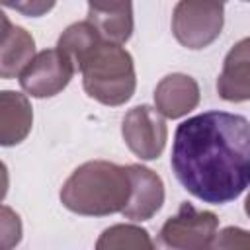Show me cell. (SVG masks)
I'll list each match as a JSON object with an SVG mask.
<instances>
[{
	"label": "cell",
	"mask_w": 250,
	"mask_h": 250,
	"mask_svg": "<svg viewBox=\"0 0 250 250\" xmlns=\"http://www.w3.org/2000/svg\"><path fill=\"white\" fill-rule=\"evenodd\" d=\"M21 238V223L20 217L8 207H2V244L4 248H12Z\"/></svg>",
	"instance_id": "18"
},
{
	"label": "cell",
	"mask_w": 250,
	"mask_h": 250,
	"mask_svg": "<svg viewBox=\"0 0 250 250\" xmlns=\"http://www.w3.org/2000/svg\"><path fill=\"white\" fill-rule=\"evenodd\" d=\"M121 135L129 150L141 160H154L162 154L168 139L164 115L146 104L129 109L121 121Z\"/></svg>",
	"instance_id": "6"
},
{
	"label": "cell",
	"mask_w": 250,
	"mask_h": 250,
	"mask_svg": "<svg viewBox=\"0 0 250 250\" xmlns=\"http://www.w3.org/2000/svg\"><path fill=\"white\" fill-rule=\"evenodd\" d=\"M102 39H104V37L100 35V31L96 29V25L86 20V21H76V23L68 25V27L61 33L57 47L74 62V68L78 70L82 59H84Z\"/></svg>",
	"instance_id": "14"
},
{
	"label": "cell",
	"mask_w": 250,
	"mask_h": 250,
	"mask_svg": "<svg viewBox=\"0 0 250 250\" xmlns=\"http://www.w3.org/2000/svg\"><path fill=\"white\" fill-rule=\"evenodd\" d=\"M6 8H12L27 18H39L53 10L57 0H0Z\"/></svg>",
	"instance_id": "17"
},
{
	"label": "cell",
	"mask_w": 250,
	"mask_h": 250,
	"mask_svg": "<svg viewBox=\"0 0 250 250\" xmlns=\"http://www.w3.org/2000/svg\"><path fill=\"white\" fill-rule=\"evenodd\" d=\"M211 248H250V232L240 227H227L217 232Z\"/></svg>",
	"instance_id": "16"
},
{
	"label": "cell",
	"mask_w": 250,
	"mask_h": 250,
	"mask_svg": "<svg viewBox=\"0 0 250 250\" xmlns=\"http://www.w3.org/2000/svg\"><path fill=\"white\" fill-rule=\"evenodd\" d=\"M154 104H156V109L168 119L184 117L197 107L199 86L195 78L188 74H182V72L168 74L154 88Z\"/></svg>",
	"instance_id": "9"
},
{
	"label": "cell",
	"mask_w": 250,
	"mask_h": 250,
	"mask_svg": "<svg viewBox=\"0 0 250 250\" xmlns=\"http://www.w3.org/2000/svg\"><path fill=\"white\" fill-rule=\"evenodd\" d=\"M225 8L221 0H180L172 12V33L188 49L211 45L223 29Z\"/></svg>",
	"instance_id": "4"
},
{
	"label": "cell",
	"mask_w": 250,
	"mask_h": 250,
	"mask_svg": "<svg viewBox=\"0 0 250 250\" xmlns=\"http://www.w3.org/2000/svg\"><path fill=\"white\" fill-rule=\"evenodd\" d=\"M98 250H113V248H154L148 232L135 225H113L102 232L96 242Z\"/></svg>",
	"instance_id": "15"
},
{
	"label": "cell",
	"mask_w": 250,
	"mask_h": 250,
	"mask_svg": "<svg viewBox=\"0 0 250 250\" xmlns=\"http://www.w3.org/2000/svg\"><path fill=\"white\" fill-rule=\"evenodd\" d=\"M127 170L131 176V195L121 215L131 221H148L164 203L162 178L141 164H127Z\"/></svg>",
	"instance_id": "8"
},
{
	"label": "cell",
	"mask_w": 250,
	"mask_h": 250,
	"mask_svg": "<svg viewBox=\"0 0 250 250\" xmlns=\"http://www.w3.org/2000/svg\"><path fill=\"white\" fill-rule=\"evenodd\" d=\"M244 2H250V0H244Z\"/></svg>",
	"instance_id": "21"
},
{
	"label": "cell",
	"mask_w": 250,
	"mask_h": 250,
	"mask_svg": "<svg viewBox=\"0 0 250 250\" xmlns=\"http://www.w3.org/2000/svg\"><path fill=\"white\" fill-rule=\"evenodd\" d=\"M78 70L86 94L104 105H123L135 94L133 57L121 43L102 39L82 59Z\"/></svg>",
	"instance_id": "3"
},
{
	"label": "cell",
	"mask_w": 250,
	"mask_h": 250,
	"mask_svg": "<svg viewBox=\"0 0 250 250\" xmlns=\"http://www.w3.org/2000/svg\"><path fill=\"white\" fill-rule=\"evenodd\" d=\"M217 92L227 102L250 100V37L240 39L225 57Z\"/></svg>",
	"instance_id": "11"
},
{
	"label": "cell",
	"mask_w": 250,
	"mask_h": 250,
	"mask_svg": "<svg viewBox=\"0 0 250 250\" xmlns=\"http://www.w3.org/2000/svg\"><path fill=\"white\" fill-rule=\"evenodd\" d=\"M33 123V111L25 94L4 90L0 94V143L14 146L21 143Z\"/></svg>",
	"instance_id": "13"
},
{
	"label": "cell",
	"mask_w": 250,
	"mask_h": 250,
	"mask_svg": "<svg viewBox=\"0 0 250 250\" xmlns=\"http://www.w3.org/2000/svg\"><path fill=\"white\" fill-rule=\"evenodd\" d=\"M131 195L127 166L107 160L80 164L61 188V203L78 215L105 217L121 213Z\"/></svg>",
	"instance_id": "2"
},
{
	"label": "cell",
	"mask_w": 250,
	"mask_h": 250,
	"mask_svg": "<svg viewBox=\"0 0 250 250\" xmlns=\"http://www.w3.org/2000/svg\"><path fill=\"white\" fill-rule=\"evenodd\" d=\"M221 2H223V4H225V2H227V0H221Z\"/></svg>",
	"instance_id": "20"
},
{
	"label": "cell",
	"mask_w": 250,
	"mask_h": 250,
	"mask_svg": "<svg viewBox=\"0 0 250 250\" xmlns=\"http://www.w3.org/2000/svg\"><path fill=\"white\" fill-rule=\"evenodd\" d=\"M244 211H246V215L250 217V193H248V197H246V201H244Z\"/></svg>",
	"instance_id": "19"
},
{
	"label": "cell",
	"mask_w": 250,
	"mask_h": 250,
	"mask_svg": "<svg viewBox=\"0 0 250 250\" xmlns=\"http://www.w3.org/2000/svg\"><path fill=\"white\" fill-rule=\"evenodd\" d=\"M2 25L0 76L4 80H10L14 76H20L35 57V41L23 27L14 25L6 14H2Z\"/></svg>",
	"instance_id": "12"
},
{
	"label": "cell",
	"mask_w": 250,
	"mask_h": 250,
	"mask_svg": "<svg viewBox=\"0 0 250 250\" xmlns=\"http://www.w3.org/2000/svg\"><path fill=\"white\" fill-rule=\"evenodd\" d=\"M219 219L211 211L195 209L184 201L174 217H170L160 229V242L168 248L180 250H203L211 248L217 236Z\"/></svg>",
	"instance_id": "5"
},
{
	"label": "cell",
	"mask_w": 250,
	"mask_h": 250,
	"mask_svg": "<svg viewBox=\"0 0 250 250\" xmlns=\"http://www.w3.org/2000/svg\"><path fill=\"white\" fill-rule=\"evenodd\" d=\"M86 20L104 39L123 45L133 35V0H88Z\"/></svg>",
	"instance_id": "10"
},
{
	"label": "cell",
	"mask_w": 250,
	"mask_h": 250,
	"mask_svg": "<svg viewBox=\"0 0 250 250\" xmlns=\"http://www.w3.org/2000/svg\"><path fill=\"white\" fill-rule=\"evenodd\" d=\"M170 164L197 199L223 205L250 186V121L229 111H205L174 133Z\"/></svg>",
	"instance_id": "1"
},
{
	"label": "cell",
	"mask_w": 250,
	"mask_h": 250,
	"mask_svg": "<svg viewBox=\"0 0 250 250\" xmlns=\"http://www.w3.org/2000/svg\"><path fill=\"white\" fill-rule=\"evenodd\" d=\"M74 72V62L59 47L45 49L21 70L20 84L33 98H53L68 86Z\"/></svg>",
	"instance_id": "7"
}]
</instances>
